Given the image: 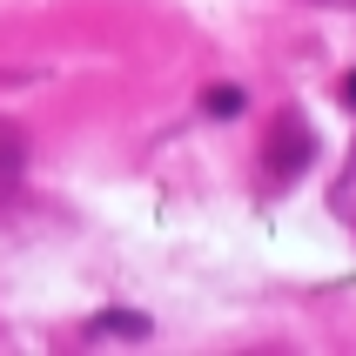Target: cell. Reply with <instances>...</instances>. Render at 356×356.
Wrapping results in <instances>:
<instances>
[{"label": "cell", "mask_w": 356, "mask_h": 356, "mask_svg": "<svg viewBox=\"0 0 356 356\" xmlns=\"http://www.w3.org/2000/svg\"><path fill=\"white\" fill-rule=\"evenodd\" d=\"M316 7H350V14H356V0H316Z\"/></svg>", "instance_id": "6"}, {"label": "cell", "mask_w": 356, "mask_h": 356, "mask_svg": "<svg viewBox=\"0 0 356 356\" xmlns=\"http://www.w3.org/2000/svg\"><path fill=\"white\" fill-rule=\"evenodd\" d=\"M343 108H356V67L343 74Z\"/></svg>", "instance_id": "5"}, {"label": "cell", "mask_w": 356, "mask_h": 356, "mask_svg": "<svg viewBox=\"0 0 356 356\" xmlns=\"http://www.w3.org/2000/svg\"><path fill=\"white\" fill-rule=\"evenodd\" d=\"M148 330H155V323L141 316V309H101V316H88V337H121V343H141L148 337Z\"/></svg>", "instance_id": "2"}, {"label": "cell", "mask_w": 356, "mask_h": 356, "mask_svg": "<svg viewBox=\"0 0 356 356\" xmlns=\"http://www.w3.org/2000/svg\"><path fill=\"white\" fill-rule=\"evenodd\" d=\"M309 155H316V148H309V128H302V121H282V128H276V148H269V175H276V181L302 175Z\"/></svg>", "instance_id": "1"}, {"label": "cell", "mask_w": 356, "mask_h": 356, "mask_svg": "<svg viewBox=\"0 0 356 356\" xmlns=\"http://www.w3.org/2000/svg\"><path fill=\"white\" fill-rule=\"evenodd\" d=\"M20 168H27V135H20V128H0V188H7Z\"/></svg>", "instance_id": "3"}, {"label": "cell", "mask_w": 356, "mask_h": 356, "mask_svg": "<svg viewBox=\"0 0 356 356\" xmlns=\"http://www.w3.org/2000/svg\"><path fill=\"white\" fill-rule=\"evenodd\" d=\"M202 108H209V115H216V121H229V115H242V88H236V81H216V88H209V95H202Z\"/></svg>", "instance_id": "4"}]
</instances>
